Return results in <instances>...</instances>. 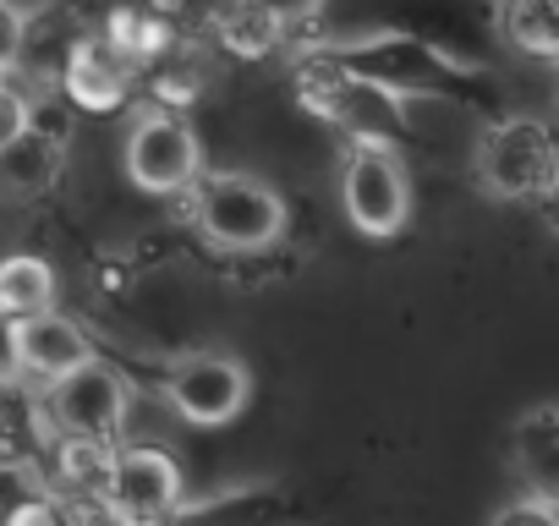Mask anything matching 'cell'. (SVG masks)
Listing matches in <instances>:
<instances>
[{
    "label": "cell",
    "mask_w": 559,
    "mask_h": 526,
    "mask_svg": "<svg viewBox=\"0 0 559 526\" xmlns=\"http://www.w3.org/2000/svg\"><path fill=\"white\" fill-rule=\"evenodd\" d=\"M297 99L324 116L330 127H341L352 138V148H395V132L406 127V105L395 94V83L384 77H368V72H352L335 50L324 56H308L297 67Z\"/></svg>",
    "instance_id": "6da1fadb"
},
{
    "label": "cell",
    "mask_w": 559,
    "mask_h": 526,
    "mask_svg": "<svg viewBox=\"0 0 559 526\" xmlns=\"http://www.w3.org/2000/svg\"><path fill=\"white\" fill-rule=\"evenodd\" d=\"M187 214L203 230V241L219 252H258V247L280 241V230H286L280 192L258 176H241V170H209L187 192Z\"/></svg>",
    "instance_id": "7a4b0ae2"
},
{
    "label": "cell",
    "mask_w": 559,
    "mask_h": 526,
    "mask_svg": "<svg viewBox=\"0 0 559 526\" xmlns=\"http://www.w3.org/2000/svg\"><path fill=\"white\" fill-rule=\"evenodd\" d=\"M477 181L493 198H548L559 187V138L537 116H504L477 143Z\"/></svg>",
    "instance_id": "3957f363"
},
{
    "label": "cell",
    "mask_w": 559,
    "mask_h": 526,
    "mask_svg": "<svg viewBox=\"0 0 559 526\" xmlns=\"http://www.w3.org/2000/svg\"><path fill=\"white\" fill-rule=\"evenodd\" d=\"M127 379L94 357L88 368H78L72 379H61L56 390H45V417L56 428L61 444H94V450H121V428H127Z\"/></svg>",
    "instance_id": "277c9868"
},
{
    "label": "cell",
    "mask_w": 559,
    "mask_h": 526,
    "mask_svg": "<svg viewBox=\"0 0 559 526\" xmlns=\"http://www.w3.org/2000/svg\"><path fill=\"white\" fill-rule=\"evenodd\" d=\"M127 176L132 187L154 192V198H176L192 192L209 170H203V148L198 132L187 127L181 110H143L127 132Z\"/></svg>",
    "instance_id": "5b68a950"
},
{
    "label": "cell",
    "mask_w": 559,
    "mask_h": 526,
    "mask_svg": "<svg viewBox=\"0 0 559 526\" xmlns=\"http://www.w3.org/2000/svg\"><path fill=\"white\" fill-rule=\"evenodd\" d=\"M341 198H346V219L373 236V241H390L406 230L412 219V181H406V159L395 148H352L346 154V170H341Z\"/></svg>",
    "instance_id": "8992f818"
},
{
    "label": "cell",
    "mask_w": 559,
    "mask_h": 526,
    "mask_svg": "<svg viewBox=\"0 0 559 526\" xmlns=\"http://www.w3.org/2000/svg\"><path fill=\"white\" fill-rule=\"evenodd\" d=\"M247 390H252V379L230 351H192L165 379V401L192 428H225L247 406Z\"/></svg>",
    "instance_id": "52a82bcc"
},
{
    "label": "cell",
    "mask_w": 559,
    "mask_h": 526,
    "mask_svg": "<svg viewBox=\"0 0 559 526\" xmlns=\"http://www.w3.org/2000/svg\"><path fill=\"white\" fill-rule=\"evenodd\" d=\"M176 504H181V466H176V455H165L154 444H121L105 510L116 521H127V526H159Z\"/></svg>",
    "instance_id": "ba28073f"
},
{
    "label": "cell",
    "mask_w": 559,
    "mask_h": 526,
    "mask_svg": "<svg viewBox=\"0 0 559 526\" xmlns=\"http://www.w3.org/2000/svg\"><path fill=\"white\" fill-rule=\"evenodd\" d=\"M143 83V61L105 28V34H83L67 45V67H61V88L83 105V110H116L132 99V88Z\"/></svg>",
    "instance_id": "9c48e42d"
},
{
    "label": "cell",
    "mask_w": 559,
    "mask_h": 526,
    "mask_svg": "<svg viewBox=\"0 0 559 526\" xmlns=\"http://www.w3.org/2000/svg\"><path fill=\"white\" fill-rule=\"evenodd\" d=\"M88 362H94L88 335L67 313H45V319L12 324V384L17 379H39L45 390H56L61 379H72Z\"/></svg>",
    "instance_id": "30bf717a"
},
{
    "label": "cell",
    "mask_w": 559,
    "mask_h": 526,
    "mask_svg": "<svg viewBox=\"0 0 559 526\" xmlns=\"http://www.w3.org/2000/svg\"><path fill=\"white\" fill-rule=\"evenodd\" d=\"M510 455H515V471H521L526 493L559 504V401H543L515 422Z\"/></svg>",
    "instance_id": "8fae6325"
},
{
    "label": "cell",
    "mask_w": 559,
    "mask_h": 526,
    "mask_svg": "<svg viewBox=\"0 0 559 526\" xmlns=\"http://www.w3.org/2000/svg\"><path fill=\"white\" fill-rule=\"evenodd\" d=\"M61 159H67V143H61V132H45V127H34L12 148H0V170H7V187L17 198L50 192L56 176H61Z\"/></svg>",
    "instance_id": "7c38bea8"
},
{
    "label": "cell",
    "mask_w": 559,
    "mask_h": 526,
    "mask_svg": "<svg viewBox=\"0 0 559 526\" xmlns=\"http://www.w3.org/2000/svg\"><path fill=\"white\" fill-rule=\"evenodd\" d=\"M0 308H7L12 324L56 313V275H50V263L34 258V252L7 258V270H0Z\"/></svg>",
    "instance_id": "4fadbf2b"
},
{
    "label": "cell",
    "mask_w": 559,
    "mask_h": 526,
    "mask_svg": "<svg viewBox=\"0 0 559 526\" xmlns=\"http://www.w3.org/2000/svg\"><path fill=\"white\" fill-rule=\"evenodd\" d=\"M214 34L230 56H269L286 39V12L280 7H219Z\"/></svg>",
    "instance_id": "5bb4252c"
},
{
    "label": "cell",
    "mask_w": 559,
    "mask_h": 526,
    "mask_svg": "<svg viewBox=\"0 0 559 526\" xmlns=\"http://www.w3.org/2000/svg\"><path fill=\"white\" fill-rule=\"evenodd\" d=\"M499 28L515 50L537 61H559V7L548 0H526V7H499Z\"/></svg>",
    "instance_id": "9a60e30c"
},
{
    "label": "cell",
    "mask_w": 559,
    "mask_h": 526,
    "mask_svg": "<svg viewBox=\"0 0 559 526\" xmlns=\"http://www.w3.org/2000/svg\"><path fill=\"white\" fill-rule=\"evenodd\" d=\"M488 526H559V504H548V499H532V493H521V499L499 504V515H493Z\"/></svg>",
    "instance_id": "2e32d148"
},
{
    "label": "cell",
    "mask_w": 559,
    "mask_h": 526,
    "mask_svg": "<svg viewBox=\"0 0 559 526\" xmlns=\"http://www.w3.org/2000/svg\"><path fill=\"white\" fill-rule=\"evenodd\" d=\"M12 526H67V515L50 504V499H23L12 510Z\"/></svg>",
    "instance_id": "e0dca14e"
},
{
    "label": "cell",
    "mask_w": 559,
    "mask_h": 526,
    "mask_svg": "<svg viewBox=\"0 0 559 526\" xmlns=\"http://www.w3.org/2000/svg\"><path fill=\"white\" fill-rule=\"evenodd\" d=\"M543 219H548V230L559 236V187H554V192L543 198Z\"/></svg>",
    "instance_id": "ac0fdd59"
}]
</instances>
